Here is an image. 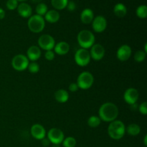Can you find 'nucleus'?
<instances>
[{
    "instance_id": "15",
    "label": "nucleus",
    "mask_w": 147,
    "mask_h": 147,
    "mask_svg": "<svg viewBox=\"0 0 147 147\" xmlns=\"http://www.w3.org/2000/svg\"><path fill=\"white\" fill-rule=\"evenodd\" d=\"M18 14L23 18H30L32 14V9L30 4L25 2H21L17 7Z\"/></svg>"
},
{
    "instance_id": "24",
    "label": "nucleus",
    "mask_w": 147,
    "mask_h": 147,
    "mask_svg": "<svg viewBox=\"0 0 147 147\" xmlns=\"http://www.w3.org/2000/svg\"><path fill=\"white\" fill-rule=\"evenodd\" d=\"M36 13H37V15H40L41 17L45 15V14L47 13V11H48V9H47V6L46 5L45 3H39L37 4V7L35 9Z\"/></svg>"
},
{
    "instance_id": "29",
    "label": "nucleus",
    "mask_w": 147,
    "mask_h": 147,
    "mask_svg": "<svg viewBox=\"0 0 147 147\" xmlns=\"http://www.w3.org/2000/svg\"><path fill=\"white\" fill-rule=\"evenodd\" d=\"M27 68H28L30 73L35 74V73H38L39 70H40V65L35 62H32V63H29Z\"/></svg>"
},
{
    "instance_id": "28",
    "label": "nucleus",
    "mask_w": 147,
    "mask_h": 147,
    "mask_svg": "<svg viewBox=\"0 0 147 147\" xmlns=\"http://www.w3.org/2000/svg\"><path fill=\"white\" fill-rule=\"evenodd\" d=\"M146 53L144 50H138L134 55V60L138 63H142L145 60Z\"/></svg>"
},
{
    "instance_id": "3",
    "label": "nucleus",
    "mask_w": 147,
    "mask_h": 147,
    "mask_svg": "<svg viewBox=\"0 0 147 147\" xmlns=\"http://www.w3.org/2000/svg\"><path fill=\"white\" fill-rule=\"evenodd\" d=\"M79 45L83 49L90 48L95 44V36L89 30H82L77 37Z\"/></svg>"
},
{
    "instance_id": "31",
    "label": "nucleus",
    "mask_w": 147,
    "mask_h": 147,
    "mask_svg": "<svg viewBox=\"0 0 147 147\" xmlns=\"http://www.w3.org/2000/svg\"><path fill=\"white\" fill-rule=\"evenodd\" d=\"M139 111L142 114L144 115V116H146L147 114V103L146 101L143 102V103L139 106Z\"/></svg>"
},
{
    "instance_id": "9",
    "label": "nucleus",
    "mask_w": 147,
    "mask_h": 147,
    "mask_svg": "<svg viewBox=\"0 0 147 147\" xmlns=\"http://www.w3.org/2000/svg\"><path fill=\"white\" fill-rule=\"evenodd\" d=\"M38 45L43 50H52L55 45V39L50 34H42L38 40Z\"/></svg>"
},
{
    "instance_id": "35",
    "label": "nucleus",
    "mask_w": 147,
    "mask_h": 147,
    "mask_svg": "<svg viewBox=\"0 0 147 147\" xmlns=\"http://www.w3.org/2000/svg\"><path fill=\"white\" fill-rule=\"evenodd\" d=\"M42 143L43 146H47L49 144H50V141L48 140V139H45V138H44V139L42 140Z\"/></svg>"
},
{
    "instance_id": "33",
    "label": "nucleus",
    "mask_w": 147,
    "mask_h": 147,
    "mask_svg": "<svg viewBox=\"0 0 147 147\" xmlns=\"http://www.w3.org/2000/svg\"><path fill=\"white\" fill-rule=\"evenodd\" d=\"M66 8H67V9H68V11H75L76 9V3L73 1H68V3H67Z\"/></svg>"
},
{
    "instance_id": "22",
    "label": "nucleus",
    "mask_w": 147,
    "mask_h": 147,
    "mask_svg": "<svg viewBox=\"0 0 147 147\" xmlns=\"http://www.w3.org/2000/svg\"><path fill=\"white\" fill-rule=\"evenodd\" d=\"M126 131L131 136H135L139 134L141 131V128L136 123H131L128 126V127L126 129Z\"/></svg>"
},
{
    "instance_id": "18",
    "label": "nucleus",
    "mask_w": 147,
    "mask_h": 147,
    "mask_svg": "<svg viewBox=\"0 0 147 147\" xmlns=\"http://www.w3.org/2000/svg\"><path fill=\"white\" fill-rule=\"evenodd\" d=\"M54 50V53H57L59 55H65L68 53L70 50V45L66 42H60L55 45Z\"/></svg>"
},
{
    "instance_id": "16",
    "label": "nucleus",
    "mask_w": 147,
    "mask_h": 147,
    "mask_svg": "<svg viewBox=\"0 0 147 147\" xmlns=\"http://www.w3.org/2000/svg\"><path fill=\"white\" fill-rule=\"evenodd\" d=\"M27 55L28 60H31L32 62H35L41 57V50L38 46L32 45L27 50Z\"/></svg>"
},
{
    "instance_id": "26",
    "label": "nucleus",
    "mask_w": 147,
    "mask_h": 147,
    "mask_svg": "<svg viewBox=\"0 0 147 147\" xmlns=\"http://www.w3.org/2000/svg\"><path fill=\"white\" fill-rule=\"evenodd\" d=\"M100 122H101V120L98 116H92L88 120V124L90 127L96 128L99 126V125L100 124Z\"/></svg>"
},
{
    "instance_id": "36",
    "label": "nucleus",
    "mask_w": 147,
    "mask_h": 147,
    "mask_svg": "<svg viewBox=\"0 0 147 147\" xmlns=\"http://www.w3.org/2000/svg\"><path fill=\"white\" fill-rule=\"evenodd\" d=\"M5 17V11L3 9L0 8V20H2Z\"/></svg>"
},
{
    "instance_id": "32",
    "label": "nucleus",
    "mask_w": 147,
    "mask_h": 147,
    "mask_svg": "<svg viewBox=\"0 0 147 147\" xmlns=\"http://www.w3.org/2000/svg\"><path fill=\"white\" fill-rule=\"evenodd\" d=\"M45 57L46 58V60L51 61V60H54L55 53L52 50H47V51H46L45 54Z\"/></svg>"
},
{
    "instance_id": "10",
    "label": "nucleus",
    "mask_w": 147,
    "mask_h": 147,
    "mask_svg": "<svg viewBox=\"0 0 147 147\" xmlns=\"http://www.w3.org/2000/svg\"><path fill=\"white\" fill-rule=\"evenodd\" d=\"M92 27L96 32H103L107 27V21L103 16L98 15L93 19L92 22Z\"/></svg>"
},
{
    "instance_id": "4",
    "label": "nucleus",
    "mask_w": 147,
    "mask_h": 147,
    "mask_svg": "<svg viewBox=\"0 0 147 147\" xmlns=\"http://www.w3.org/2000/svg\"><path fill=\"white\" fill-rule=\"evenodd\" d=\"M27 25L31 32L34 33H40L45 27V20L43 17L34 14L29 18Z\"/></svg>"
},
{
    "instance_id": "19",
    "label": "nucleus",
    "mask_w": 147,
    "mask_h": 147,
    "mask_svg": "<svg viewBox=\"0 0 147 147\" xmlns=\"http://www.w3.org/2000/svg\"><path fill=\"white\" fill-rule=\"evenodd\" d=\"M60 14L58 11L55 9H51L50 11H47V13L45 15V20L47 22H50L53 24L56 23L60 20Z\"/></svg>"
},
{
    "instance_id": "38",
    "label": "nucleus",
    "mask_w": 147,
    "mask_h": 147,
    "mask_svg": "<svg viewBox=\"0 0 147 147\" xmlns=\"http://www.w3.org/2000/svg\"><path fill=\"white\" fill-rule=\"evenodd\" d=\"M33 3H37V4H39V3H41L43 0H31Z\"/></svg>"
},
{
    "instance_id": "8",
    "label": "nucleus",
    "mask_w": 147,
    "mask_h": 147,
    "mask_svg": "<svg viewBox=\"0 0 147 147\" xmlns=\"http://www.w3.org/2000/svg\"><path fill=\"white\" fill-rule=\"evenodd\" d=\"M47 139L53 144L60 145L65 139L64 133L61 129L53 128L47 133Z\"/></svg>"
},
{
    "instance_id": "21",
    "label": "nucleus",
    "mask_w": 147,
    "mask_h": 147,
    "mask_svg": "<svg viewBox=\"0 0 147 147\" xmlns=\"http://www.w3.org/2000/svg\"><path fill=\"white\" fill-rule=\"evenodd\" d=\"M113 12L116 17L122 18V17H124L127 14V8L122 3H118L114 6Z\"/></svg>"
},
{
    "instance_id": "12",
    "label": "nucleus",
    "mask_w": 147,
    "mask_h": 147,
    "mask_svg": "<svg viewBox=\"0 0 147 147\" xmlns=\"http://www.w3.org/2000/svg\"><path fill=\"white\" fill-rule=\"evenodd\" d=\"M139 96V94L138 90L134 88H130L125 91L124 95H123V98L128 104L131 106V105L135 104L137 102Z\"/></svg>"
},
{
    "instance_id": "34",
    "label": "nucleus",
    "mask_w": 147,
    "mask_h": 147,
    "mask_svg": "<svg viewBox=\"0 0 147 147\" xmlns=\"http://www.w3.org/2000/svg\"><path fill=\"white\" fill-rule=\"evenodd\" d=\"M69 90L71 92H76L78 90V86L77 83H70V86H69Z\"/></svg>"
},
{
    "instance_id": "7",
    "label": "nucleus",
    "mask_w": 147,
    "mask_h": 147,
    "mask_svg": "<svg viewBox=\"0 0 147 147\" xmlns=\"http://www.w3.org/2000/svg\"><path fill=\"white\" fill-rule=\"evenodd\" d=\"M90 58L91 57H90V53L86 49H79L75 54V61L76 64L81 67L88 65L90 63Z\"/></svg>"
},
{
    "instance_id": "1",
    "label": "nucleus",
    "mask_w": 147,
    "mask_h": 147,
    "mask_svg": "<svg viewBox=\"0 0 147 147\" xmlns=\"http://www.w3.org/2000/svg\"><path fill=\"white\" fill-rule=\"evenodd\" d=\"M99 118L105 122H112L119 116V109L114 103L108 102L100 107L98 111Z\"/></svg>"
},
{
    "instance_id": "39",
    "label": "nucleus",
    "mask_w": 147,
    "mask_h": 147,
    "mask_svg": "<svg viewBox=\"0 0 147 147\" xmlns=\"http://www.w3.org/2000/svg\"><path fill=\"white\" fill-rule=\"evenodd\" d=\"M144 51L146 53H147V43H146V44H145L144 50Z\"/></svg>"
},
{
    "instance_id": "5",
    "label": "nucleus",
    "mask_w": 147,
    "mask_h": 147,
    "mask_svg": "<svg viewBox=\"0 0 147 147\" xmlns=\"http://www.w3.org/2000/svg\"><path fill=\"white\" fill-rule=\"evenodd\" d=\"M94 83V78L93 75L88 71L82 72L77 79V85L78 88L83 90H88L93 86Z\"/></svg>"
},
{
    "instance_id": "30",
    "label": "nucleus",
    "mask_w": 147,
    "mask_h": 147,
    "mask_svg": "<svg viewBox=\"0 0 147 147\" xmlns=\"http://www.w3.org/2000/svg\"><path fill=\"white\" fill-rule=\"evenodd\" d=\"M18 1L17 0H7L6 3L7 8L9 10H14L18 7Z\"/></svg>"
},
{
    "instance_id": "25",
    "label": "nucleus",
    "mask_w": 147,
    "mask_h": 147,
    "mask_svg": "<svg viewBox=\"0 0 147 147\" xmlns=\"http://www.w3.org/2000/svg\"><path fill=\"white\" fill-rule=\"evenodd\" d=\"M137 17L140 19H146L147 17V7L146 5H140L137 7L136 11Z\"/></svg>"
},
{
    "instance_id": "20",
    "label": "nucleus",
    "mask_w": 147,
    "mask_h": 147,
    "mask_svg": "<svg viewBox=\"0 0 147 147\" xmlns=\"http://www.w3.org/2000/svg\"><path fill=\"white\" fill-rule=\"evenodd\" d=\"M55 98L59 103H65L69 99V93L64 89H59L55 93Z\"/></svg>"
},
{
    "instance_id": "23",
    "label": "nucleus",
    "mask_w": 147,
    "mask_h": 147,
    "mask_svg": "<svg viewBox=\"0 0 147 147\" xmlns=\"http://www.w3.org/2000/svg\"><path fill=\"white\" fill-rule=\"evenodd\" d=\"M68 0H51L52 6L55 10H63L66 8Z\"/></svg>"
},
{
    "instance_id": "11",
    "label": "nucleus",
    "mask_w": 147,
    "mask_h": 147,
    "mask_svg": "<svg viewBox=\"0 0 147 147\" xmlns=\"http://www.w3.org/2000/svg\"><path fill=\"white\" fill-rule=\"evenodd\" d=\"M90 57L94 60L98 61L103 58L105 55V49L100 44H94L90 47Z\"/></svg>"
},
{
    "instance_id": "17",
    "label": "nucleus",
    "mask_w": 147,
    "mask_h": 147,
    "mask_svg": "<svg viewBox=\"0 0 147 147\" xmlns=\"http://www.w3.org/2000/svg\"><path fill=\"white\" fill-rule=\"evenodd\" d=\"M94 19V14L90 9H85L80 14V20L85 24H89L92 23Z\"/></svg>"
},
{
    "instance_id": "27",
    "label": "nucleus",
    "mask_w": 147,
    "mask_h": 147,
    "mask_svg": "<svg viewBox=\"0 0 147 147\" xmlns=\"http://www.w3.org/2000/svg\"><path fill=\"white\" fill-rule=\"evenodd\" d=\"M62 144L64 147H75L76 146L77 142H76L75 138L72 137V136H68V137L64 139Z\"/></svg>"
},
{
    "instance_id": "2",
    "label": "nucleus",
    "mask_w": 147,
    "mask_h": 147,
    "mask_svg": "<svg viewBox=\"0 0 147 147\" xmlns=\"http://www.w3.org/2000/svg\"><path fill=\"white\" fill-rule=\"evenodd\" d=\"M108 133L109 136L114 140H119L122 139L126 133L124 123L120 120H115L111 122L108 127Z\"/></svg>"
},
{
    "instance_id": "6",
    "label": "nucleus",
    "mask_w": 147,
    "mask_h": 147,
    "mask_svg": "<svg viewBox=\"0 0 147 147\" xmlns=\"http://www.w3.org/2000/svg\"><path fill=\"white\" fill-rule=\"evenodd\" d=\"M29 63L30 62L27 56L21 54L15 55L11 60V66L17 71L25 70L28 67Z\"/></svg>"
},
{
    "instance_id": "37",
    "label": "nucleus",
    "mask_w": 147,
    "mask_h": 147,
    "mask_svg": "<svg viewBox=\"0 0 147 147\" xmlns=\"http://www.w3.org/2000/svg\"><path fill=\"white\" fill-rule=\"evenodd\" d=\"M144 144L145 146H147V136L146 135H145V136H144Z\"/></svg>"
},
{
    "instance_id": "40",
    "label": "nucleus",
    "mask_w": 147,
    "mask_h": 147,
    "mask_svg": "<svg viewBox=\"0 0 147 147\" xmlns=\"http://www.w3.org/2000/svg\"><path fill=\"white\" fill-rule=\"evenodd\" d=\"M53 147H60V145L58 144H53Z\"/></svg>"
},
{
    "instance_id": "41",
    "label": "nucleus",
    "mask_w": 147,
    "mask_h": 147,
    "mask_svg": "<svg viewBox=\"0 0 147 147\" xmlns=\"http://www.w3.org/2000/svg\"><path fill=\"white\" fill-rule=\"evenodd\" d=\"M18 1H21V2H24V1H26L27 0H17Z\"/></svg>"
},
{
    "instance_id": "13",
    "label": "nucleus",
    "mask_w": 147,
    "mask_h": 147,
    "mask_svg": "<svg viewBox=\"0 0 147 147\" xmlns=\"http://www.w3.org/2000/svg\"><path fill=\"white\" fill-rule=\"evenodd\" d=\"M131 48L128 45H123L117 50L116 57L120 61H126L131 55Z\"/></svg>"
},
{
    "instance_id": "14",
    "label": "nucleus",
    "mask_w": 147,
    "mask_h": 147,
    "mask_svg": "<svg viewBox=\"0 0 147 147\" xmlns=\"http://www.w3.org/2000/svg\"><path fill=\"white\" fill-rule=\"evenodd\" d=\"M30 133L32 137L37 140H42L44 138H45L46 136L45 129L39 123H36L32 126L30 129Z\"/></svg>"
}]
</instances>
